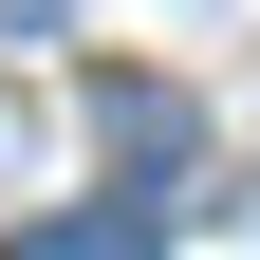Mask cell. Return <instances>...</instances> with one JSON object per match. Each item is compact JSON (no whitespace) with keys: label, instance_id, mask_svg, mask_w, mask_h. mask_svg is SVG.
<instances>
[{"label":"cell","instance_id":"obj_1","mask_svg":"<svg viewBox=\"0 0 260 260\" xmlns=\"http://www.w3.org/2000/svg\"><path fill=\"white\" fill-rule=\"evenodd\" d=\"M186 149H205V130H186V93H112V168L149 186V205H168V168Z\"/></svg>","mask_w":260,"mask_h":260},{"label":"cell","instance_id":"obj_2","mask_svg":"<svg viewBox=\"0 0 260 260\" xmlns=\"http://www.w3.org/2000/svg\"><path fill=\"white\" fill-rule=\"evenodd\" d=\"M130 242H168L149 186H130V205H56V223H38V260H130Z\"/></svg>","mask_w":260,"mask_h":260},{"label":"cell","instance_id":"obj_3","mask_svg":"<svg viewBox=\"0 0 260 260\" xmlns=\"http://www.w3.org/2000/svg\"><path fill=\"white\" fill-rule=\"evenodd\" d=\"M0 19H75V0H0Z\"/></svg>","mask_w":260,"mask_h":260}]
</instances>
